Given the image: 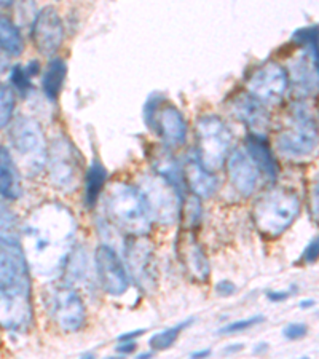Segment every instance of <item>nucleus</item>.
Returning <instances> with one entry per match:
<instances>
[{
	"label": "nucleus",
	"mask_w": 319,
	"mask_h": 359,
	"mask_svg": "<svg viewBox=\"0 0 319 359\" xmlns=\"http://www.w3.org/2000/svg\"><path fill=\"white\" fill-rule=\"evenodd\" d=\"M136 341L135 340H130V341H120V345L117 346V351L121 353V355H130L136 350Z\"/></svg>",
	"instance_id": "nucleus-38"
},
{
	"label": "nucleus",
	"mask_w": 319,
	"mask_h": 359,
	"mask_svg": "<svg viewBox=\"0 0 319 359\" xmlns=\"http://www.w3.org/2000/svg\"><path fill=\"white\" fill-rule=\"evenodd\" d=\"M216 292L222 297H230L236 292V286L230 280H222L216 285Z\"/></svg>",
	"instance_id": "nucleus-37"
},
{
	"label": "nucleus",
	"mask_w": 319,
	"mask_h": 359,
	"mask_svg": "<svg viewBox=\"0 0 319 359\" xmlns=\"http://www.w3.org/2000/svg\"><path fill=\"white\" fill-rule=\"evenodd\" d=\"M230 112L238 121L251 130V135L264 136V133L269 130L270 114L266 111V106L254 100L249 93H240L230 101Z\"/></svg>",
	"instance_id": "nucleus-18"
},
{
	"label": "nucleus",
	"mask_w": 319,
	"mask_h": 359,
	"mask_svg": "<svg viewBox=\"0 0 319 359\" xmlns=\"http://www.w3.org/2000/svg\"><path fill=\"white\" fill-rule=\"evenodd\" d=\"M32 75L27 72V69L21 66H15L11 71V83L21 96H26L27 93L32 91Z\"/></svg>",
	"instance_id": "nucleus-32"
},
{
	"label": "nucleus",
	"mask_w": 319,
	"mask_h": 359,
	"mask_svg": "<svg viewBox=\"0 0 319 359\" xmlns=\"http://www.w3.org/2000/svg\"><path fill=\"white\" fill-rule=\"evenodd\" d=\"M95 271L104 292L112 297L126 294L130 287V275L115 249L101 245L95 254Z\"/></svg>",
	"instance_id": "nucleus-14"
},
{
	"label": "nucleus",
	"mask_w": 319,
	"mask_h": 359,
	"mask_svg": "<svg viewBox=\"0 0 319 359\" xmlns=\"http://www.w3.org/2000/svg\"><path fill=\"white\" fill-rule=\"evenodd\" d=\"M301 309H306V305H315V300H306V302H301Z\"/></svg>",
	"instance_id": "nucleus-45"
},
{
	"label": "nucleus",
	"mask_w": 319,
	"mask_h": 359,
	"mask_svg": "<svg viewBox=\"0 0 319 359\" xmlns=\"http://www.w3.org/2000/svg\"><path fill=\"white\" fill-rule=\"evenodd\" d=\"M74 214L61 203H43L27 219L25 231L26 256L34 271L53 276L64 270L75 243Z\"/></svg>",
	"instance_id": "nucleus-1"
},
{
	"label": "nucleus",
	"mask_w": 319,
	"mask_h": 359,
	"mask_svg": "<svg viewBox=\"0 0 319 359\" xmlns=\"http://www.w3.org/2000/svg\"><path fill=\"white\" fill-rule=\"evenodd\" d=\"M287 77H291L294 90L299 96L313 95L318 88V53L305 50V53L292 62Z\"/></svg>",
	"instance_id": "nucleus-20"
},
{
	"label": "nucleus",
	"mask_w": 319,
	"mask_h": 359,
	"mask_svg": "<svg viewBox=\"0 0 319 359\" xmlns=\"http://www.w3.org/2000/svg\"><path fill=\"white\" fill-rule=\"evenodd\" d=\"M50 177L57 189L74 192L82 176V158L67 137H56L46 157Z\"/></svg>",
	"instance_id": "nucleus-9"
},
{
	"label": "nucleus",
	"mask_w": 319,
	"mask_h": 359,
	"mask_svg": "<svg viewBox=\"0 0 319 359\" xmlns=\"http://www.w3.org/2000/svg\"><path fill=\"white\" fill-rule=\"evenodd\" d=\"M176 252L184 270L196 283H206L211 275V265L205 249L196 240L194 230L185 229L176 240Z\"/></svg>",
	"instance_id": "nucleus-16"
},
{
	"label": "nucleus",
	"mask_w": 319,
	"mask_h": 359,
	"mask_svg": "<svg viewBox=\"0 0 319 359\" xmlns=\"http://www.w3.org/2000/svg\"><path fill=\"white\" fill-rule=\"evenodd\" d=\"M34 316L31 283L0 292V326L21 332L31 326Z\"/></svg>",
	"instance_id": "nucleus-13"
},
{
	"label": "nucleus",
	"mask_w": 319,
	"mask_h": 359,
	"mask_svg": "<svg viewBox=\"0 0 319 359\" xmlns=\"http://www.w3.org/2000/svg\"><path fill=\"white\" fill-rule=\"evenodd\" d=\"M125 260L128 275L137 287L146 292L154 291L158 280V270L152 245L144 236H130L125 243Z\"/></svg>",
	"instance_id": "nucleus-10"
},
{
	"label": "nucleus",
	"mask_w": 319,
	"mask_h": 359,
	"mask_svg": "<svg viewBox=\"0 0 319 359\" xmlns=\"http://www.w3.org/2000/svg\"><path fill=\"white\" fill-rule=\"evenodd\" d=\"M43 309L50 320L62 332L72 334L80 331L86 321V306L82 295L71 285H50L42 294Z\"/></svg>",
	"instance_id": "nucleus-6"
},
{
	"label": "nucleus",
	"mask_w": 319,
	"mask_h": 359,
	"mask_svg": "<svg viewBox=\"0 0 319 359\" xmlns=\"http://www.w3.org/2000/svg\"><path fill=\"white\" fill-rule=\"evenodd\" d=\"M104 208L109 221L130 236H146L152 229V217L141 190L126 182L110 185Z\"/></svg>",
	"instance_id": "nucleus-2"
},
{
	"label": "nucleus",
	"mask_w": 319,
	"mask_h": 359,
	"mask_svg": "<svg viewBox=\"0 0 319 359\" xmlns=\"http://www.w3.org/2000/svg\"><path fill=\"white\" fill-rule=\"evenodd\" d=\"M155 175L165 177L168 182H171L174 187H177L184 194V170L179 165V161L172 157L170 150H160L155 154L152 160Z\"/></svg>",
	"instance_id": "nucleus-24"
},
{
	"label": "nucleus",
	"mask_w": 319,
	"mask_h": 359,
	"mask_svg": "<svg viewBox=\"0 0 319 359\" xmlns=\"http://www.w3.org/2000/svg\"><path fill=\"white\" fill-rule=\"evenodd\" d=\"M264 320H265L264 315H255V316H251V318H245V320H238V321L227 324V326H224L222 329H219V334L231 335V334L247 331V329L255 327L257 324L264 323Z\"/></svg>",
	"instance_id": "nucleus-33"
},
{
	"label": "nucleus",
	"mask_w": 319,
	"mask_h": 359,
	"mask_svg": "<svg viewBox=\"0 0 319 359\" xmlns=\"http://www.w3.org/2000/svg\"><path fill=\"white\" fill-rule=\"evenodd\" d=\"M106 181H107V170L104 168V165L100 160L95 158L85 175L83 201L88 210L96 206L97 200H100V195L104 190V185H106Z\"/></svg>",
	"instance_id": "nucleus-25"
},
{
	"label": "nucleus",
	"mask_w": 319,
	"mask_h": 359,
	"mask_svg": "<svg viewBox=\"0 0 319 359\" xmlns=\"http://www.w3.org/2000/svg\"><path fill=\"white\" fill-rule=\"evenodd\" d=\"M233 135L217 115H203L196 120V158L210 171L224 166L231 152Z\"/></svg>",
	"instance_id": "nucleus-5"
},
{
	"label": "nucleus",
	"mask_w": 319,
	"mask_h": 359,
	"mask_svg": "<svg viewBox=\"0 0 319 359\" xmlns=\"http://www.w3.org/2000/svg\"><path fill=\"white\" fill-rule=\"evenodd\" d=\"M26 283H31V278L18 246L0 245V292Z\"/></svg>",
	"instance_id": "nucleus-19"
},
{
	"label": "nucleus",
	"mask_w": 319,
	"mask_h": 359,
	"mask_svg": "<svg viewBox=\"0 0 319 359\" xmlns=\"http://www.w3.org/2000/svg\"><path fill=\"white\" fill-rule=\"evenodd\" d=\"M191 324H194V318H189L187 321H182V323L176 324V326L168 327V329H165V331L152 335L149 340L150 348H152L154 351H163V350L171 348V346L176 344V340L179 339L181 332L185 331L189 326H191Z\"/></svg>",
	"instance_id": "nucleus-29"
},
{
	"label": "nucleus",
	"mask_w": 319,
	"mask_h": 359,
	"mask_svg": "<svg viewBox=\"0 0 319 359\" xmlns=\"http://www.w3.org/2000/svg\"><path fill=\"white\" fill-rule=\"evenodd\" d=\"M300 198L286 187L266 190L255 200L252 221L259 233L265 238H278L295 222L300 214Z\"/></svg>",
	"instance_id": "nucleus-3"
},
{
	"label": "nucleus",
	"mask_w": 319,
	"mask_h": 359,
	"mask_svg": "<svg viewBox=\"0 0 319 359\" xmlns=\"http://www.w3.org/2000/svg\"><path fill=\"white\" fill-rule=\"evenodd\" d=\"M0 50L8 56H20L25 50V40L18 26L4 15H0Z\"/></svg>",
	"instance_id": "nucleus-28"
},
{
	"label": "nucleus",
	"mask_w": 319,
	"mask_h": 359,
	"mask_svg": "<svg viewBox=\"0 0 319 359\" xmlns=\"http://www.w3.org/2000/svg\"><path fill=\"white\" fill-rule=\"evenodd\" d=\"M289 88L287 71L280 62H266L247 80V93L264 106H276L286 96Z\"/></svg>",
	"instance_id": "nucleus-12"
},
{
	"label": "nucleus",
	"mask_w": 319,
	"mask_h": 359,
	"mask_svg": "<svg viewBox=\"0 0 319 359\" xmlns=\"http://www.w3.org/2000/svg\"><path fill=\"white\" fill-rule=\"evenodd\" d=\"M67 75V65L66 61L61 60V57H53L46 66L42 79V88L43 95L48 97V100L53 102L60 96L61 88L64 85V80H66Z\"/></svg>",
	"instance_id": "nucleus-26"
},
{
	"label": "nucleus",
	"mask_w": 319,
	"mask_h": 359,
	"mask_svg": "<svg viewBox=\"0 0 319 359\" xmlns=\"http://www.w3.org/2000/svg\"><path fill=\"white\" fill-rule=\"evenodd\" d=\"M225 163H227V175L230 184L233 185L236 192L243 196L252 195L255 189H257L260 172L247 152L236 149L229 154Z\"/></svg>",
	"instance_id": "nucleus-17"
},
{
	"label": "nucleus",
	"mask_w": 319,
	"mask_h": 359,
	"mask_svg": "<svg viewBox=\"0 0 319 359\" xmlns=\"http://www.w3.org/2000/svg\"><path fill=\"white\" fill-rule=\"evenodd\" d=\"M21 231L18 216L8 205L0 201V245L20 246Z\"/></svg>",
	"instance_id": "nucleus-27"
},
{
	"label": "nucleus",
	"mask_w": 319,
	"mask_h": 359,
	"mask_svg": "<svg viewBox=\"0 0 319 359\" xmlns=\"http://www.w3.org/2000/svg\"><path fill=\"white\" fill-rule=\"evenodd\" d=\"M139 190L146 200L147 210L152 222L161 225H172L182 214L184 194L165 177L158 175H149L141 177Z\"/></svg>",
	"instance_id": "nucleus-7"
},
{
	"label": "nucleus",
	"mask_w": 319,
	"mask_h": 359,
	"mask_svg": "<svg viewBox=\"0 0 319 359\" xmlns=\"http://www.w3.org/2000/svg\"><path fill=\"white\" fill-rule=\"evenodd\" d=\"M16 2V0H0V8H8Z\"/></svg>",
	"instance_id": "nucleus-44"
},
{
	"label": "nucleus",
	"mask_w": 319,
	"mask_h": 359,
	"mask_svg": "<svg viewBox=\"0 0 319 359\" xmlns=\"http://www.w3.org/2000/svg\"><path fill=\"white\" fill-rule=\"evenodd\" d=\"M310 208H311V216L318 222V184L315 185V190H311V200H310Z\"/></svg>",
	"instance_id": "nucleus-40"
},
{
	"label": "nucleus",
	"mask_w": 319,
	"mask_h": 359,
	"mask_svg": "<svg viewBox=\"0 0 319 359\" xmlns=\"http://www.w3.org/2000/svg\"><path fill=\"white\" fill-rule=\"evenodd\" d=\"M318 251H319V245H318V238L310 241V245L305 248L304 254H301V262L305 264H313L318 259Z\"/></svg>",
	"instance_id": "nucleus-36"
},
{
	"label": "nucleus",
	"mask_w": 319,
	"mask_h": 359,
	"mask_svg": "<svg viewBox=\"0 0 319 359\" xmlns=\"http://www.w3.org/2000/svg\"><path fill=\"white\" fill-rule=\"evenodd\" d=\"M182 210L185 216V224H187V229L194 230L196 225L200 224L201 219V205L198 196H190V198L182 203Z\"/></svg>",
	"instance_id": "nucleus-31"
},
{
	"label": "nucleus",
	"mask_w": 319,
	"mask_h": 359,
	"mask_svg": "<svg viewBox=\"0 0 319 359\" xmlns=\"http://www.w3.org/2000/svg\"><path fill=\"white\" fill-rule=\"evenodd\" d=\"M16 107V96L11 86L0 83V130L7 126L13 118Z\"/></svg>",
	"instance_id": "nucleus-30"
},
{
	"label": "nucleus",
	"mask_w": 319,
	"mask_h": 359,
	"mask_svg": "<svg viewBox=\"0 0 319 359\" xmlns=\"http://www.w3.org/2000/svg\"><path fill=\"white\" fill-rule=\"evenodd\" d=\"M10 144L15 152V161L26 176L40 175L46 166L48 147H46L42 126L31 117H18L10 128Z\"/></svg>",
	"instance_id": "nucleus-4"
},
{
	"label": "nucleus",
	"mask_w": 319,
	"mask_h": 359,
	"mask_svg": "<svg viewBox=\"0 0 319 359\" xmlns=\"http://www.w3.org/2000/svg\"><path fill=\"white\" fill-rule=\"evenodd\" d=\"M318 128L316 121L305 107L292 109L286 126H283L276 137V147L283 155L291 158H301L316 149Z\"/></svg>",
	"instance_id": "nucleus-8"
},
{
	"label": "nucleus",
	"mask_w": 319,
	"mask_h": 359,
	"mask_svg": "<svg viewBox=\"0 0 319 359\" xmlns=\"http://www.w3.org/2000/svg\"><path fill=\"white\" fill-rule=\"evenodd\" d=\"M308 334V326L305 323H291L283 329V335L287 340H300Z\"/></svg>",
	"instance_id": "nucleus-35"
},
{
	"label": "nucleus",
	"mask_w": 319,
	"mask_h": 359,
	"mask_svg": "<svg viewBox=\"0 0 319 359\" xmlns=\"http://www.w3.org/2000/svg\"><path fill=\"white\" fill-rule=\"evenodd\" d=\"M146 120L158 133L166 146H182L187 139V121L174 104L160 102V100H149L146 106Z\"/></svg>",
	"instance_id": "nucleus-11"
},
{
	"label": "nucleus",
	"mask_w": 319,
	"mask_h": 359,
	"mask_svg": "<svg viewBox=\"0 0 319 359\" xmlns=\"http://www.w3.org/2000/svg\"><path fill=\"white\" fill-rule=\"evenodd\" d=\"M241 350H243V345L241 344H236L233 346H229V348H225L224 353H227V355H230V353H238V351H241Z\"/></svg>",
	"instance_id": "nucleus-43"
},
{
	"label": "nucleus",
	"mask_w": 319,
	"mask_h": 359,
	"mask_svg": "<svg viewBox=\"0 0 319 359\" xmlns=\"http://www.w3.org/2000/svg\"><path fill=\"white\" fill-rule=\"evenodd\" d=\"M210 355H211V350L208 348V350H200V351L191 353V358H208Z\"/></svg>",
	"instance_id": "nucleus-42"
},
{
	"label": "nucleus",
	"mask_w": 319,
	"mask_h": 359,
	"mask_svg": "<svg viewBox=\"0 0 319 359\" xmlns=\"http://www.w3.org/2000/svg\"><path fill=\"white\" fill-rule=\"evenodd\" d=\"M22 195L20 168L10 150L0 147V196L5 200H18Z\"/></svg>",
	"instance_id": "nucleus-22"
},
{
	"label": "nucleus",
	"mask_w": 319,
	"mask_h": 359,
	"mask_svg": "<svg viewBox=\"0 0 319 359\" xmlns=\"http://www.w3.org/2000/svg\"><path fill=\"white\" fill-rule=\"evenodd\" d=\"M294 42L304 46L306 51H315V53H318V27L310 26L300 29V31L294 34Z\"/></svg>",
	"instance_id": "nucleus-34"
},
{
	"label": "nucleus",
	"mask_w": 319,
	"mask_h": 359,
	"mask_svg": "<svg viewBox=\"0 0 319 359\" xmlns=\"http://www.w3.org/2000/svg\"><path fill=\"white\" fill-rule=\"evenodd\" d=\"M246 152L257 166L259 172H262L269 181H275L278 177V163L265 137L259 135H249L246 141Z\"/></svg>",
	"instance_id": "nucleus-23"
},
{
	"label": "nucleus",
	"mask_w": 319,
	"mask_h": 359,
	"mask_svg": "<svg viewBox=\"0 0 319 359\" xmlns=\"http://www.w3.org/2000/svg\"><path fill=\"white\" fill-rule=\"evenodd\" d=\"M32 42L40 53L53 56L64 40V25L55 7H45L36 15L31 29Z\"/></svg>",
	"instance_id": "nucleus-15"
},
{
	"label": "nucleus",
	"mask_w": 319,
	"mask_h": 359,
	"mask_svg": "<svg viewBox=\"0 0 319 359\" xmlns=\"http://www.w3.org/2000/svg\"><path fill=\"white\" fill-rule=\"evenodd\" d=\"M184 170V181L185 185L190 189V192L198 198H210L217 190V177L214 176V171L200 163L196 157H189L185 161Z\"/></svg>",
	"instance_id": "nucleus-21"
},
{
	"label": "nucleus",
	"mask_w": 319,
	"mask_h": 359,
	"mask_svg": "<svg viewBox=\"0 0 319 359\" xmlns=\"http://www.w3.org/2000/svg\"><path fill=\"white\" fill-rule=\"evenodd\" d=\"M146 332L144 329H136V331H130L126 334H121L118 337V341H130V340H136L137 337H141V335Z\"/></svg>",
	"instance_id": "nucleus-41"
},
{
	"label": "nucleus",
	"mask_w": 319,
	"mask_h": 359,
	"mask_svg": "<svg viewBox=\"0 0 319 359\" xmlns=\"http://www.w3.org/2000/svg\"><path fill=\"white\" fill-rule=\"evenodd\" d=\"M289 295H291L289 291H270L266 294V297H269L271 302H283V300H286Z\"/></svg>",
	"instance_id": "nucleus-39"
}]
</instances>
